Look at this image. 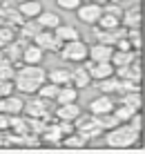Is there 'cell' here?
I'll return each instance as SVG.
<instances>
[{
	"mask_svg": "<svg viewBox=\"0 0 145 154\" xmlns=\"http://www.w3.org/2000/svg\"><path fill=\"white\" fill-rule=\"evenodd\" d=\"M45 81H47V69H42L40 65H20L14 76V87L23 94H36Z\"/></svg>",
	"mask_w": 145,
	"mask_h": 154,
	"instance_id": "obj_1",
	"label": "cell"
},
{
	"mask_svg": "<svg viewBox=\"0 0 145 154\" xmlns=\"http://www.w3.org/2000/svg\"><path fill=\"white\" fill-rule=\"evenodd\" d=\"M138 139H141V130H134L130 123H119L116 127L105 132V143L110 147H119V150L136 145Z\"/></svg>",
	"mask_w": 145,
	"mask_h": 154,
	"instance_id": "obj_2",
	"label": "cell"
},
{
	"mask_svg": "<svg viewBox=\"0 0 145 154\" xmlns=\"http://www.w3.org/2000/svg\"><path fill=\"white\" fill-rule=\"evenodd\" d=\"M87 54H89V47H87V42H83L80 38L63 42L60 51H58V56L67 63H83V60H87Z\"/></svg>",
	"mask_w": 145,
	"mask_h": 154,
	"instance_id": "obj_3",
	"label": "cell"
},
{
	"mask_svg": "<svg viewBox=\"0 0 145 154\" xmlns=\"http://www.w3.org/2000/svg\"><path fill=\"white\" fill-rule=\"evenodd\" d=\"M103 16V5H96V2H89V0H85V2H80V7L76 9V18L80 23H87V25H94L98 23V18Z\"/></svg>",
	"mask_w": 145,
	"mask_h": 154,
	"instance_id": "obj_4",
	"label": "cell"
},
{
	"mask_svg": "<svg viewBox=\"0 0 145 154\" xmlns=\"http://www.w3.org/2000/svg\"><path fill=\"white\" fill-rule=\"evenodd\" d=\"M31 42H34L36 47H40L42 51H56V54L60 51V47H63V42L58 40V36L54 34V31H49V29H42Z\"/></svg>",
	"mask_w": 145,
	"mask_h": 154,
	"instance_id": "obj_5",
	"label": "cell"
},
{
	"mask_svg": "<svg viewBox=\"0 0 145 154\" xmlns=\"http://www.w3.org/2000/svg\"><path fill=\"white\" fill-rule=\"evenodd\" d=\"M114 107H116V103L112 100L110 94H100V96H96V98L89 100V114H94V116L114 112Z\"/></svg>",
	"mask_w": 145,
	"mask_h": 154,
	"instance_id": "obj_6",
	"label": "cell"
},
{
	"mask_svg": "<svg viewBox=\"0 0 145 154\" xmlns=\"http://www.w3.org/2000/svg\"><path fill=\"white\" fill-rule=\"evenodd\" d=\"M25 109V100L20 96H16V94H9V96L0 98V112L14 116V114H23Z\"/></svg>",
	"mask_w": 145,
	"mask_h": 154,
	"instance_id": "obj_7",
	"label": "cell"
},
{
	"mask_svg": "<svg viewBox=\"0 0 145 154\" xmlns=\"http://www.w3.org/2000/svg\"><path fill=\"white\" fill-rule=\"evenodd\" d=\"M112 54H114V47L103 45V42H96V45L89 47V54H87V58H89L92 63H110Z\"/></svg>",
	"mask_w": 145,
	"mask_h": 154,
	"instance_id": "obj_8",
	"label": "cell"
},
{
	"mask_svg": "<svg viewBox=\"0 0 145 154\" xmlns=\"http://www.w3.org/2000/svg\"><path fill=\"white\" fill-rule=\"evenodd\" d=\"M23 65H42V60H45V51L40 49V47H36L34 42H29V45L23 49Z\"/></svg>",
	"mask_w": 145,
	"mask_h": 154,
	"instance_id": "obj_9",
	"label": "cell"
},
{
	"mask_svg": "<svg viewBox=\"0 0 145 154\" xmlns=\"http://www.w3.org/2000/svg\"><path fill=\"white\" fill-rule=\"evenodd\" d=\"M83 114V109L78 107V103H65V105H58L54 116L58 121H76L78 116Z\"/></svg>",
	"mask_w": 145,
	"mask_h": 154,
	"instance_id": "obj_10",
	"label": "cell"
},
{
	"mask_svg": "<svg viewBox=\"0 0 145 154\" xmlns=\"http://www.w3.org/2000/svg\"><path fill=\"white\" fill-rule=\"evenodd\" d=\"M141 23H143V18H141V9L138 7L125 9L123 16H121V25L125 29H141Z\"/></svg>",
	"mask_w": 145,
	"mask_h": 154,
	"instance_id": "obj_11",
	"label": "cell"
},
{
	"mask_svg": "<svg viewBox=\"0 0 145 154\" xmlns=\"http://www.w3.org/2000/svg\"><path fill=\"white\" fill-rule=\"evenodd\" d=\"M40 31H42V27L38 25V20L31 18V20H25V23L18 27V34H20L18 38H23V40H29V42H31V40L36 38V36L40 34Z\"/></svg>",
	"mask_w": 145,
	"mask_h": 154,
	"instance_id": "obj_12",
	"label": "cell"
},
{
	"mask_svg": "<svg viewBox=\"0 0 145 154\" xmlns=\"http://www.w3.org/2000/svg\"><path fill=\"white\" fill-rule=\"evenodd\" d=\"M134 60H138V51H134V49H130V51H121V49H114V54H112V58H110V63H112L114 67L132 65Z\"/></svg>",
	"mask_w": 145,
	"mask_h": 154,
	"instance_id": "obj_13",
	"label": "cell"
},
{
	"mask_svg": "<svg viewBox=\"0 0 145 154\" xmlns=\"http://www.w3.org/2000/svg\"><path fill=\"white\" fill-rule=\"evenodd\" d=\"M18 11L25 20H31V18H38V14L42 11V5L40 0H27V2H18Z\"/></svg>",
	"mask_w": 145,
	"mask_h": 154,
	"instance_id": "obj_14",
	"label": "cell"
},
{
	"mask_svg": "<svg viewBox=\"0 0 145 154\" xmlns=\"http://www.w3.org/2000/svg\"><path fill=\"white\" fill-rule=\"evenodd\" d=\"M47 81L63 87V85H69L72 83V69H65V67H56V69L47 72Z\"/></svg>",
	"mask_w": 145,
	"mask_h": 154,
	"instance_id": "obj_15",
	"label": "cell"
},
{
	"mask_svg": "<svg viewBox=\"0 0 145 154\" xmlns=\"http://www.w3.org/2000/svg\"><path fill=\"white\" fill-rule=\"evenodd\" d=\"M54 34L58 36L60 42H69V40H78L80 38V31L74 27V25H67V23H60L56 29H54Z\"/></svg>",
	"mask_w": 145,
	"mask_h": 154,
	"instance_id": "obj_16",
	"label": "cell"
},
{
	"mask_svg": "<svg viewBox=\"0 0 145 154\" xmlns=\"http://www.w3.org/2000/svg\"><path fill=\"white\" fill-rule=\"evenodd\" d=\"M36 20H38V25H40L42 29H49V31H54V29L58 27V25L63 23V20H60V16H58V14H54V11H47V9H42V11L38 14V18H36Z\"/></svg>",
	"mask_w": 145,
	"mask_h": 154,
	"instance_id": "obj_17",
	"label": "cell"
},
{
	"mask_svg": "<svg viewBox=\"0 0 145 154\" xmlns=\"http://www.w3.org/2000/svg\"><path fill=\"white\" fill-rule=\"evenodd\" d=\"M89 83H92V76H89V72L85 69V67H76V69H72V83L76 89H85L89 87Z\"/></svg>",
	"mask_w": 145,
	"mask_h": 154,
	"instance_id": "obj_18",
	"label": "cell"
},
{
	"mask_svg": "<svg viewBox=\"0 0 145 154\" xmlns=\"http://www.w3.org/2000/svg\"><path fill=\"white\" fill-rule=\"evenodd\" d=\"M40 139L45 143H49V145H60L63 132H60V127H58V125H49V123H47L45 130L40 132Z\"/></svg>",
	"mask_w": 145,
	"mask_h": 154,
	"instance_id": "obj_19",
	"label": "cell"
},
{
	"mask_svg": "<svg viewBox=\"0 0 145 154\" xmlns=\"http://www.w3.org/2000/svg\"><path fill=\"white\" fill-rule=\"evenodd\" d=\"M58 105H65V103H78V89L74 85H63L58 89V96H56Z\"/></svg>",
	"mask_w": 145,
	"mask_h": 154,
	"instance_id": "obj_20",
	"label": "cell"
},
{
	"mask_svg": "<svg viewBox=\"0 0 145 154\" xmlns=\"http://www.w3.org/2000/svg\"><path fill=\"white\" fill-rule=\"evenodd\" d=\"M58 89H60L58 85L45 81V83L38 87V92H36V94H38V98H42V100H51V103H54V100H56V96H58Z\"/></svg>",
	"mask_w": 145,
	"mask_h": 154,
	"instance_id": "obj_21",
	"label": "cell"
},
{
	"mask_svg": "<svg viewBox=\"0 0 145 154\" xmlns=\"http://www.w3.org/2000/svg\"><path fill=\"white\" fill-rule=\"evenodd\" d=\"M123 105H127V107L132 109H141L143 107V98H141V92L138 89H132V92H123Z\"/></svg>",
	"mask_w": 145,
	"mask_h": 154,
	"instance_id": "obj_22",
	"label": "cell"
},
{
	"mask_svg": "<svg viewBox=\"0 0 145 154\" xmlns=\"http://www.w3.org/2000/svg\"><path fill=\"white\" fill-rule=\"evenodd\" d=\"M63 145H65V147H76V150H78V147H85V145H87V139H85V136L83 134H80V132H72V134H67V136H63Z\"/></svg>",
	"mask_w": 145,
	"mask_h": 154,
	"instance_id": "obj_23",
	"label": "cell"
},
{
	"mask_svg": "<svg viewBox=\"0 0 145 154\" xmlns=\"http://www.w3.org/2000/svg\"><path fill=\"white\" fill-rule=\"evenodd\" d=\"M94 27L105 29V31H112V29H116V27H121V18H116V16H110V14H103Z\"/></svg>",
	"mask_w": 145,
	"mask_h": 154,
	"instance_id": "obj_24",
	"label": "cell"
},
{
	"mask_svg": "<svg viewBox=\"0 0 145 154\" xmlns=\"http://www.w3.org/2000/svg\"><path fill=\"white\" fill-rule=\"evenodd\" d=\"M20 65H16V63L7 60V58H2L0 60V78H7V81H14L16 76V69H18Z\"/></svg>",
	"mask_w": 145,
	"mask_h": 154,
	"instance_id": "obj_25",
	"label": "cell"
},
{
	"mask_svg": "<svg viewBox=\"0 0 145 154\" xmlns=\"http://www.w3.org/2000/svg\"><path fill=\"white\" fill-rule=\"evenodd\" d=\"M96 83H98L100 94H114L116 89H119V78L116 76H107L103 81H96Z\"/></svg>",
	"mask_w": 145,
	"mask_h": 154,
	"instance_id": "obj_26",
	"label": "cell"
},
{
	"mask_svg": "<svg viewBox=\"0 0 145 154\" xmlns=\"http://www.w3.org/2000/svg\"><path fill=\"white\" fill-rule=\"evenodd\" d=\"M16 40V29L9 27V25H2L0 27V49H5V47L9 45V42Z\"/></svg>",
	"mask_w": 145,
	"mask_h": 154,
	"instance_id": "obj_27",
	"label": "cell"
},
{
	"mask_svg": "<svg viewBox=\"0 0 145 154\" xmlns=\"http://www.w3.org/2000/svg\"><path fill=\"white\" fill-rule=\"evenodd\" d=\"M96 119H98V123H100V127H103L105 132H107V130H112V127H116V125L121 123V121H119V119L114 116V112L100 114V116H96Z\"/></svg>",
	"mask_w": 145,
	"mask_h": 154,
	"instance_id": "obj_28",
	"label": "cell"
},
{
	"mask_svg": "<svg viewBox=\"0 0 145 154\" xmlns=\"http://www.w3.org/2000/svg\"><path fill=\"white\" fill-rule=\"evenodd\" d=\"M136 114V109H132V107H127V105H119V107H114V116L121 121V123H127V121L132 119V116Z\"/></svg>",
	"mask_w": 145,
	"mask_h": 154,
	"instance_id": "obj_29",
	"label": "cell"
},
{
	"mask_svg": "<svg viewBox=\"0 0 145 154\" xmlns=\"http://www.w3.org/2000/svg\"><path fill=\"white\" fill-rule=\"evenodd\" d=\"M123 11H125V9L121 7V2H105V5H103V14H110V16L121 18Z\"/></svg>",
	"mask_w": 145,
	"mask_h": 154,
	"instance_id": "obj_30",
	"label": "cell"
},
{
	"mask_svg": "<svg viewBox=\"0 0 145 154\" xmlns=\"http://www.w3.org/2000/svg\"><path fill=\"white\" fill-rule=\"evenodd\" d=\"M125 38L130 40L132 49L138 51V47H141V31H138V29H127V36H125Z\"/></svg>",
	"mask_w": 145,
	"mask_h": 154,
	"instance_id": "obj_31",
	"label": "cell"
},
{
	"mask_svg": "<svg viewBox=\"0 0 145 154\" xmlns=\"http://www.w3.org/2000/svg\"><path fill=\"white\" fill-rule=\"evenodd\" d=\"M80 2H83V0H56V5L60 9H65V11H76L80 7Z\"/></svg>",
	"mask_w": 145,
	"mask_h": 154,
	"instance_id": "obj_32",
	"label": "cell"
},
{
	"mask_svg": "<svg viewBox=\"0 0 145 154\" xmlns=\"http://www.w3.org/2000/svg\"><path fill=\"white\" fill-rule=\"evenodd\" d=\"M14 81H7V78H0V98L9 96V94H14Z\"/></svg>",
	"mask_w": 145,
	"mask_h": 154,
	"instance_id": "obj_33",
	"label": "cell"
},
{
	"mask_svg": "<svg viewBox=\"0 0 145 154\" xmlns=\"http://www.w3.org/2000/svg\"><path fill=\"white\" fill-rule=\"evenodd\" d=\"M58 127H60L63 136L72 134V132H76V125H74V121H58Z\"/></svg>",
	"mask_w": 145,
	"mask_h": 154,
	"instance_id": "obj_34",
	"label": "cell"
},
{
	"mask_svg": "<svg viewBox=\"0 0 145 154\" xmlns=\"http://www.w3.org/2000/svg\"><path fill=\"white\" fill-rule=\"evenodd\" d=\"M9 127H11V116L5 114V112H0V132H7Z\"/></svg>",
	"mask_w": 145,
	"mask_h": 154,
	"instance_id": "obj_35",
	"label": "cell"
},
{
	"mask_svg": "<svg viewBox=\"0 0 145 154\" xmlns=\"http://www.w3.org/2000/svg\"><path fill=\"white\" fill-rule=\"evenodd\" d=\"M127 123H130V125L134 127V130H141V125H143V116H141V114L136 112V114H134V116H132L130 121H127Z\"/></svg>",
	"mask_w": 145,
	"mask_h": 154,
	"instance_id": "obj_36",
	"label": "cell"
},
{
	"mask_svg": "<svg viewBox=\"0 0 145 154\" xmlns=\"http://www.w3.org/2000/svg\"><path fill=\"white\" fill-rule=\"evenodd\" d=\"M114 49H121V51H130V49H132V45H130V40H127V38H121V40L114 45Z\"/></svg>",
	"mask_w": 145,
	"mask_h": 154,
	"instance_id": "obj_37",
	"label": "cell"
},
{
	"mask_svg": "<svg viewBox=\"0 0 145 154\" xmlns=\"http://www.w3.org/2000/svg\"><path fill=\"white\" fill-rule=\"evenodd\" d=\"M0 145H5V136H2V132H0Z\"/></svg>",
	"mask_w": 145,
	"mask_h": 154,
	"instance_id": "obj_38",
	"label": "cell"
},
{
	"mask_svg": "<svg viewBox=\"0 0 145 154\" xmlns=\"http://www.w3.org/2000/svg\"><path fill=\"white\" fill-rule=\"evenodd\" d=\"M2 58H5V54H2V49H0V60H2Z\"/></svg>",
	"mask_w": 145,
	"mask_h": 154,
	"instance_id": "obj_39",
	"label": "cell"
},
{
	"mask_svg": "<svg viewBox=\"0 0 145 154\" xmlns=\"http://www.w3.org/2000/svg\"><path fill=\"white\" fill-rule=\"evenodd\" d=\"M18 2H27V0H18Z\"/></svg>",
	"mask_w": 145,
	"mask_h": 154,
	"instance_id": "obj_40",
	"label": "cell"
},
{
	"mask_svg": "<svg viewBox=\"0 0 145 154\" xmlns=\"http://www.w3.org/2000/svg\"><path fill=\"white\" fill-rule=\"evenodd\" d=\"M83 2H85V0H83Z\"/></svg>",
	"mask_w": 145,
	"mask_h": 154,
	"instance_id": "obj_41",
	"label": "cell"
}]
</instances>
